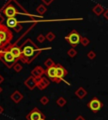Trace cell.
<instances>
[{
	"mask_svg": "<svg viewBox=\"0 0 108 120\" xmlns=\"http://www.w3.org/2000/svg\"><path fill=\"white\" fill-rule=\"evenodd\" d=\"M45 75L47 76V77L50 79V81L58 83V79H57V67L56 65L51 67L46 68V71H45Z\"/></svg>",
	"mask_w": 108,
	"mask_h": 120,
	"instance_id": "obj_11",
	"label": "cell"
},
{
	"mask_svg": "<svg viewBox=\"0 0 108 120\" xmlns=\"http://www.w3.org/2000/svg\"><path fill=\"white\" fill-rule=\"evenodd\" d=\"M25 118L27 120H46V116L37 108L32 109Z\"/></svg>",
	"mask_w": 108,
	"mask_h": 120,
	"instance_id": "obj_6",
	"label": "cell"
},
{
	"mask_svg": "<svg viewBox=\"0 0 108 120\" xmlns=\"http://www.w3.org/2000/svg\"><path fill=\"white\" fill-rule=\"evenodd\" d=\"M103 16H104V18L108 20V9H106V11H104V13H103Z\"/></svg>",
	"mask_w": 108,
	"mask_h": 120,
	"instance_id": "obj_30",
	"label": "cell"
},
{
	"mask_svg": "<svg viewBox=\"0 0 108 120\" xmlns=\"http://www.w3.org/2000/svg\"><path fill=\"white\" fill-rule=\"evenodd\" d=\"M57 67V79L58 83H60L62 81H63V78L68 75V71L64 68L61 64H56Z\"/></svg>",
	"mask_w": 108,
	"mask_h": 120,
	"instance_id": "obj_10",
	"label": "cell"
},
{
	"mask_svg": "<svg viewBox=\"0 0 108 120\" xmlns=\"http://www.w3.org/2000/svg\"><path fill=\"white\" fill-rule=\"evenodd\" d=\"M37 82H38V80L31 75V76H30L25 81L24 84H25V86L27 88H29L30 90H34L35 88L37 86Z\"/></svg>",
	"mask_w": 108,
	"mask_h": 120,
	"instance_id": "obj_12",
	"label": "cell"
},
{
	"mask_svg": "<svg viewBox=\"0 0 108 120\" xmlns=\"http://www.w3.org/2000/svg\"><path fill=\"white\" fill-rule=\"evenodd\" d=\"M80 43H81L82 45L87 46L90 43V40H89L88 38H86V37H81V39H80Z\"/></svg>",
	"mask_w": 108,
	"mask_h": 120,
	"instance_id": "obj_23",
	"label": "cell"
},
{
	"mask_svg": "<svg viewBox=\"0 0 108 120\" xmlns=\"http://www.w3.org/2000/svg\"><path fill=\"white\" fill-rule=\"evenodd\" d=\"M4 77L2 76V75H0V84H1V83H3V82H4Z\"/></svg>",
	"mask_w": 108,
	"mask_h": 120,
	"instance_id": "obj_33",
	"label": "cell"
},
{
	"mask_svg": "<svg viewBox=\"0 0 108 120\" xmlns=\"http://www.w3.org/2000/svg\"><path fill=\"white\" fill-rule=\"evenodd\" d=\"M0 56H1V51H0Z\"/></svg>",
	"mask_w": 108,
	"mask_h": 120,
	"instance_id": "obj_36",
	"label": "cell"
},
{
	"mask_svg": "<svg viewBox=\"0 0 108 120\" xmlns=\"http://www.w3.org/2000/svg\"><path fill=\"white\" fill-rule=\"evenodd\" d=\"M44 65H45V66H46V68H48V67H51V66H55L56 64H55V62L52 60V58H47L46 60H45Z\"/></svg>",
	"mask_w": 108,
	"mask_h": 120,
	"instance_id": "obj_20",
	"label": "cell"
},
{
	"mask_svg": "<svg viewBox=\"0 0 108 120\" xmlns=\"http://www.w3.org/2000/svg\"><path fill=\"white\" fill-rule=\"evenodd\" d=\"M20 40V39H19V40H17L15 43H14V44L8 45L6 48H5V49H8V50L12 53L13 56H14L18 60H21V49H20V46L17 45V43H18V41Z\"/></svg>",
	"mask_w": 108,
	"mask_h": 120,
	"instance_id": "obj_8",
	"label": "cell"
},
{
	"mask_svg": "<svg viewBox=\"0 0 108 120\" xmlns=\"http://www.w3.org/2000/svg\"><path fill=\"white\" fill-rule=\"evenodd\" d=\"M67 54H68V56H69V57H71V58H74V57H75V56H77V51L74 48H71V49H69V50H68Z\"/></svg>",
	"mask_w": 108,
	"mask_h": 120,
	"instance_id": "obj_22",
	"label": "cell"
},
{
	"mask_svg": "<svg viewBox=\"0 0 108 120\" xmlns=\"http://www.w3.org/2000/svg\"><path fill=\"white\" fill-rule=\"evenodd\" d=\"M13 68H14V70L16 72H20L21 71H22L23 66H21L20 63H18V62H17V63H16V64L14 66V67H13Z\"/></svg>",
	"mask_w": 108,
	"mask_h": 120,
	"instance_id": "obj_24",
	"label": "cell"
},
{
	"mask_svg": "<svg viewBox=\"0 0 108 120\" xmlns=\"http://www.w3.org/2000/svg\"><path fill=\"white\" fill-rule=\"evenodd\" d=\"M53 120H55V119H53Z\"/></svg>",
	"mask_w": 108,
	"mask_h": 120,
	"instance_id": "obj_37",
	"label": "cell"
},
{
	"mask_svg": "<svg viewBox=\"0 0 108 120\" xmlns=\"http://www.w3.org/2000/svg\"><path fill=\"white\" fill-rule=\"evenodd\" d=\"M46 10H47V8H46L45 4H40V5L36 8V12H37V14H40V15H43V14L46 12Z\"/></svg>",
	"mask_w": 108,
	"mask_h": 120,
	"instance_id": "obj_18",
	"label": "cell"
},
{
	"mask_svg": "<svg viewBox=\"0 0 108 120\" xmlns=\"http://www.w3.org/2000/svg\"><path fill=\"white\" fill-rule=\"evenodd\" d=\"M36 40L39 43H43L46 40V35H43V34H40L37 37H36Z\"/></svg>",
	"mask_w": 108,
	"mask_h": 120,
	"instance_id": "obj_26",
	"label": "cell"
},
{
	"mask_svg": "<svg viewBox=\"0 0 108 120\" xmlns=\"http://www.w3.org/2000/svg\"><path fill=\"white\" fill-rule=\"evenodd\" d=\"M2 14H4L7 18H15L17 15H23L35 20L36 18H42V15H33L24 8L17 0H8L1 9Z\"/></svg>",
	"mask_w": 108,
	"mask_h": 120,
	"instance_id": "obj_1",
	"label": "cell"
},
{
	"mask_svg": "<svg viewBox=\"0 0 108 120\" xmlns=\"http://www.w3.org/2000/svg\"><path fill=\"white\" fill-rule=\"evenodd\" d=\"M45 71H46V70H44L42 66H36V67L31 71V75L34 76V77H36L37 80H39L40 78L42 77L43 75H45Z\"/></svg>",
	"mask_w": 108,
	"mask_h": 120,
	"instance_id": "obj_14",
	"label": "cell"
},
{
	"mask_svg": "<svg viewBox=\"0 0 108 120\" xmlns=\"http://www.w3.org/2000/svg\"><path fill=\"white\" fill-rule=\"evenodd\" d=\"M96 52H94L93 50L90 51L88 54H87V57H88L89 59H90V60H93V59H95V58H96Z\"/></svg>",
	"mask_w": 108,
	"mask_h": 120,
	"instance_id": "obj_27",
	"label": "cell"
},
{
	"mask_svg": "<svg viewBox=\"0 0 108 120\" xmlns=\"http://www.w3.org/2000/svg\"><path fill=\"white\" fill-rule=\"evenodd\" d=\"M10 98H11L12 101H14V103H19L20 101H22V99L24 98V96H23L21 92H19L18 90H16L10 95Z\"/></svg>",
	"mask_w": 108,
	"mask_h": 120,
	"instance_id": "obj_15",
	"label": "cell"
},
{
	"mask_svg": "<svg viewBox=\"0 0 108 120\" xmlns=\"http://www.w3.org/2000/svg\"><path fill=\"white\" fill-rule=\"evenodd\" d=\"M0 60L4 63V65L8 67V69H11L14 67V65L18 62V60L12 55V53L8 50L4 49L1 51V56H0Z\"/></svg>",
	"mask_w": 108,
	"mask_h": 120,
	"instance_id": "obj_3",
	"label": "cell"
},
{
	"mask_svg": "<svg viewBox=\"0 0 108 120\" xmlns=\"http://www.w3.org/2000/svg\"><path fill=\"white\" fill-rule=\"evenodd\" d=\"M2 92H3V88L1 87V86H0V94L2 93Z\"/></svg>",
	"mask_w": 108,
	"mask_h": 120,
	"instance_id": "obj_35",
	"label": "cell"
},
{
	"mask_svg": "<svg viewBox=\"0 0 108 120\" xmlns=\"http://www.w3.org/2000/svg\"><path fill=\"white\" fill-rule=\"evenodd\" d=\"M13 33L8 29L7 25L1 24L0 25V40L4 44V48H6L8 45L11 44V41L13 40Z\"/></svg>",
	"mask_w": 108,
	"mask_h": 120,
	"instance_id": "obj_4",
	"label": "cell"
},
{
	"mask_svg": "<svg viewBox=\"0 0 108 120\" xmlns=\"http://www.w3.org/2000/svg\"><path fill=\"white\" fill-rule=\"evenodd\" d=\"M4 21V17L2 15V12H1V10H0V25L3 24Z\"/></svg>",
	"mask_w": 108,
	"mask_h": 120,
	"instance_id": "obj_29",
	"label": "cell"
},
{
	"mask_svg": "<svg viewBox=\"0 0 108 120\" xmlns=\"http://www.w3.org/2000/svg\"><path fill=\"white\" fill-rule=\"evenodd\" d=\"M4 44L2 43V41L0 40V51H2L3 50H4Z\"/></svg>",
	"mask_w": 108,
	"mask_h": 120,
	"instance_id": "obj_31",
	"label": "cell"
},
{
	"mask_svg": "<svg viewBox=\"0 0 108 120\" xmlns=\"http://www.w3.org/2000/svg\"><path fill=\"white\" fill-rule=\"evenodd\" d=\"M75 95H76L79 99H83V98L87 95V91H86L84 87L80 86V87H79L78 89L75 91Z\"/></svg>",
	"mask_w": 108,
	"mask_h": 120,
	"instance_id": "obj_16",
	"label": "cell"
},
{
	"mask_svg": "<svg viewBox=\"0 0 108 120\" xmlns=\"http://www.w3.org/2000/svg\"><path fill=\"white\" fill-rule=\"evenodd\" d=\"M66 103H67V100L64 98H62V97L59 98L58 100H57V104H58L59 107L65 106V105H66Z\"/></svg>",
	"mask_w": 108,
	"mask_h": 120,
	"instance_id": "obj_21",
	"label": "cell"
},
{
	"mask_svg": "<svg viewBox=\"0 0 108 120\" xmlns=\"http://www.w3.org/2000/svg\"><path fill=\"white\" fill-rule=\"evenodd\" d=\"M49 85H50V79L42 76V78L39 79L38 82H37V86L36 87H38L39 90L42 91V90H45Z\"/></svg>",
	"mask_w": 108,
	"mask_h": 120,
	"instance_id": "obj_13",
	"label": "cell"
},
{
	"mask_svg": "<svg viewBox=\"0 0 108 120\" xmlns=\"http://www.w3.org/2000/svg\"><path fill=\"white\" fill-rule=\"evenodd\" d=\"M4 112V108H3L1 105H0V114H2Z\"/></svg>",
	"mask_w": 108,
	"mask_h": 120,
	"instance_id": "obj_34",
	"label": "cell"
},
{
	"mask_svg": "<svg viewBox=\"0 0 108 120\" xmlns=\"http://www.w3.org/2000/svg\"><path fill=\"white\" fill-rule=\"evenodd\" d=\"M40 102L42 105H46V104H48V102H49V98L46 96H43L40 99Z\"/></svg>",
	"mask_w": 108,
	"mask_h": 120,
	"instance_id": "obj_25",
	"label": "cell"
},
{
	"mask_svg": "<svg viewBox=\"0 0 108 120\" xmlns=\"http://www.w3.org/2000/svg\"><path fill=\"white\" fill-rule=\"evenodd\" d=\"M42 3L46 5V6H49V5L53 2L54 0H42Z\"/></svg>",
	"mask_w": 108,
	"mask_h": 120,
	"instance_id": "obj_28",
	"label": "cell"
},
{
	"mask_svg": "<svg viewBox=\"0 0 108 120\" xmlns=\"http://www.w3.org/2000/svg\"><path fill=\"white\" fill-rule=\"evenodd\" d=\"M55 38H56V35H55V34H54L53 32H52V31L48 32L47 34H46V40H48L49 42H52V41H53Z\"/></svg>",
	"mask_w": 108,
	"mask_h": 120,
	"instance_id": "obj_19",
	"label": "cell"
},
{
	"mask_svg": "<svg viewBox=\"0 0 108 120\" xmlns=\"http://www.w3.org/2000/svg\"><path fill=\"white\" fill-rule=\"evenodd\" d=\"M21 61L24 64H30L39 56L42 50L46 49H40L30 39H27L21 44Z\"/></svg>",
	"mask_w": 108,
	"mask_h": 120,
	"instance_id": "obj_2",
	"label": "cell"
},
{
	"mask_svg": "<svg viewBox=\"0 0 108 120\" xmlns=\"http://www.w3.org/2000/svg\"><path fill=\"white\" fill-rule=\"evenodd\" d=\"M7 26L8 28L14 29L16 33H20L23 29L22 24L19 22L16 18H8L7 19Z\"/></svg>",
	"mask_w": 108,
	"mask_h": 120,
	"instance_id": "obj_9",
	"label": "cell"
},
{
	"mask_svg": "<svg viewBox=\"0 0 108 120\" xmlns=\"http://www.w3.org/2000/svg\"><path fill=\"white\" fill-rule=\"evenodd\" d=\"M103 106H104V103L102 102H100L98 98H96V97L93 98L92 99L88 102V104H87V107H88L93 112H95V113L99 112Z\"/></svg>",
	"mask_w": 108,
	"mask_h": 120,
	"instance_id": "obj_7",
	"label": "cell"
},
{
	"mask_svg": "<svg viewBox=\"0 0 108 120\" xmlns=\"http://www.w3.org/2000/svg\"><path fill=\"white\" fill-rule=\"evenodd\" d=\"M92 11L94 12V14H96V15H97V16H100V14H102L103 13H104V8L100 5V4H96V6L93 8Z\"/></svg>",
	"mask_w": 108,
	"mask_h": 120,
	"instance_id": "obj_17",
	"label": "cell"
},
{
	"mask_svg": "<svg viewBox=\"0 0 108 120\" xmlns=\"http://www.w3.org/2000/svg\"><path fill=\"white\" fill-rule=\"evenodd\" d=\"M80 39H81V36L78 33V31L75 30H73L68 35L65 36V40L71 45V46H72L73 48L76 47L79 44Z\"/></svg>",
	"mask_w": 108,
	"mask_h": 120,
	"instance_id": "obj_5",
	"label": "cell"
},
{
	"mask_svg": "<svg viewBox=\"0 0 108 120\" xmlns=\"http://www.w3.org/2000/svg\"><path fill=\"white\" fill-rule=\"evenodd\" d=\"M75 120H86V119L83 118L82 116H80V115H79V116H78L76 118H75Z\"/></svg>",
	"mask_w": 108,
	"mask_h": 120,
	"instance_id": "obj_32",
	"label": "cell"
}]
</instances>
